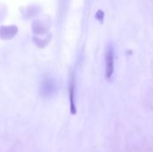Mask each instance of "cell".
<instances>
[{
  "label": "cell",
  "instance_id": "2",
  "mask_svg": "<svg viewBox=\"0 0 153 152\" xmlns=\"http://www.w3.org/2000/svg\"><path fill=\"white\" fill-rule=\"evenodd\" d=\"M75 93H76V78H75V73L73 71L70 73L69 82H68V97H69L70 112L72 115H76L77 113Z\"/></svg>",
  "mask_w": 153,
  "mask_h": 152
},
{
  "label": "cell",
  "instance_id": "3",
  "mask_svg": "<svg viewBox=\"0 0 153 152\" xmlns=\"http://www.w3.org/2000/svg\"><path fill=\"white\" fill-rule=\"evenodd\" d=\"M114 57H115L114 48L111 45H108L106 50V55H105V65H106L105 74L108 80H110L114 73V68H115Z\"/></svg>",
  "mask_w": 153,
  "mask_h": 152
},
{
  "label": "cell",
  "instance_id": "1",
  "mask_svg": "<svg viewBox=\"0 0 153 152\" xmlns=\"http://www.w3.org/2000/svg\"><path fill=\"white\" fill-rule=\"evenodd\" d=\"M58 91V83L51 76H45L39 85V94L44 99H49Z\"/></svg>",
  "mask_w": 153,
  "mask_h": 152
}]
</instances>
